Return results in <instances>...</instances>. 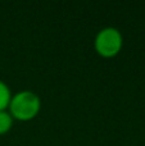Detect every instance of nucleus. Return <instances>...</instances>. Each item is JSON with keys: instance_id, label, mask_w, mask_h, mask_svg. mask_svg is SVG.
<instances>
[{"instance_id": "obj_1", "label": "nucleus", "mask_w": 145, "mask_h": 146, "mask_svg": "<svg viewBox=\"0 0 145 146\" xmlns=\"http://www.w3.org/2000/svg\"><path fill=\"white\" fill-rule=\"evenodd\" d=\"M41 109L40 96L31 90H22L13 94L8 111L13 119L30 121L35 118Z\"/></svg>"}, {"instance_id": "obj_2", "label": "nucleus", "mask_w": 145, "mask_h": 146, "mask_svg": "<svg viewBox=\"0 0 145 146\" xmlns=\"http://www.w3.org/2000/svg\"><path fill=\"white\" fill-rule=\"evenodd\" d=\"M123 46V36L116 27L108 26L98 31L94 38V48L103 58H113Z\"/></svg>"}, {"instance_id": "obj_3", "label": "nucleus", "mask_w": 145, "mask_h": 146, "mask_svg": "<svg viewBox=\"0 0 145 146\" xmlns=\"http://www.w3.org/2000/svg\"><path fill=\"white\" fill-rule=\"evenodd\" d=\"M12 99V91L9 86L0 80V110H7Z\"/></svg>"}, {"instance_id": "obj_4", "label": "nucleus", "mask_w": 145, "mask_h": 146, "mask_svg": "<svg viewBox=\"0 0 145 146\" xmlns=\"http://www.w3.org/2000/svg\"><path fill=\"white\" fill-rule=\"evenodd\" d=\"M14 119L8 110H0V135H5L12 129Z\"/></svg>"}]
</instances>
